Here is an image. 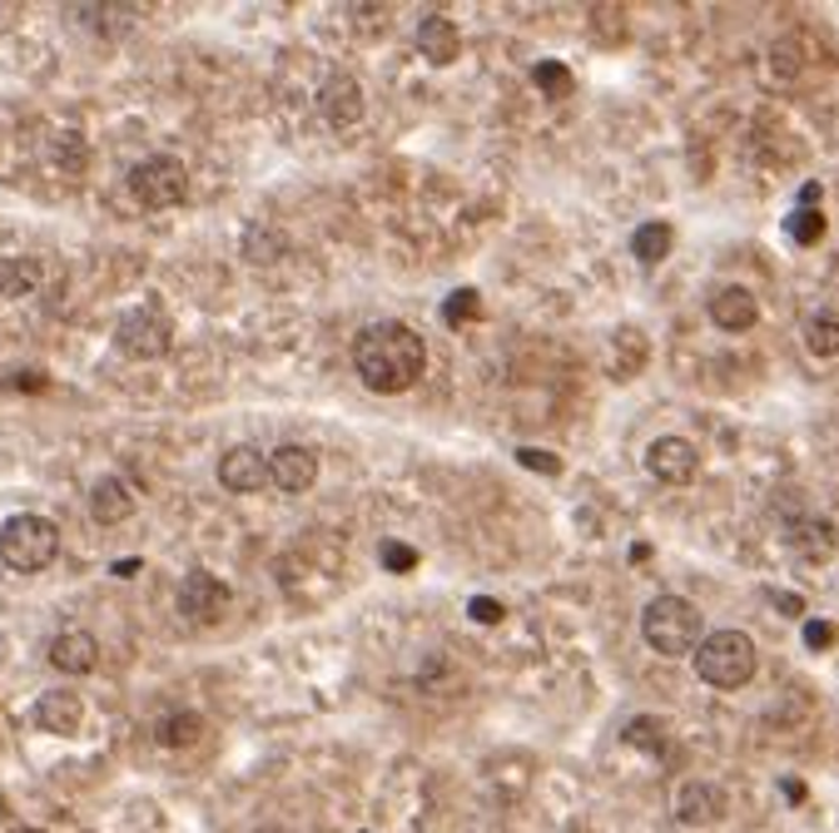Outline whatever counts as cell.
Returning <instances> with one entry per match:
<instances>
[{
	"label": "cell",
	"instance_id": "1",
	"mask_svg": "<svg viewBox=\"0 0 839 833\" xmlns=\"http://www.w3.org/2000/svg\"><path fill=\"white\" fill-rule=\"evenodd\" d=\"M353 368L368 392H408L428 368V343L408 323H373L358 333Z\"/></svg>",
	"mask_w": 839,
	"mask_h": 833
},
{
	"label": "cell",
	"instance_id": "2",
	"mask_svg": "<svg viewBox=\"0 0 839 833\" xmlns=\"http://www.w3.org/2000/svg\"><path fill=\"white\" fill-rule=\"evenodd\" d=\"M696 680L710 690H740L756 680V640L746 630H710L696 645Z\"/></svg>",
	"mask_w": 839,
	"mask_h": 833
},
{
	"label": "cell",
	"instance_id": "3",
	"mask_svg": "<svg viewBox=\"0 0 839 833\" xmlns=\"http://www.w3.org/2000/svg\"><path fill=\"white\" fill-rule=\"evenodd\" d=\"M641 640L666 660L696 655L700 645V611L681 595H656L641 611Z\"/></svg>",
	"mask_w": 839,
	"mask_h": 833
},
{
	"label": "cell",
	"instance_id": "4",
	"mask_svg": "<svg viewBox=\"0 0 839 833\" xmlns=\"http://www.w3.org/2000/svg\"><path fill=\"white\" fill-rule=\"evenodd\" d=\"M60 555V531L50 516H10L6 526H0V561H6V571L16 575H36L46 571L50 561Z\"/></svg>",
	"mask_w": 839,
	"mask_h": 833
},
{
	"label": "cell",
	"instance_id": "5",
	"mask_svg": "<svg viewBox=\"0 0 839 833\" xmlns=\"http://www.w3.org/2000/svg\"><path fill=\"white\" fill-rule=\"evenodd\" d=\"M130 194L144 209H174L189 194V169L174 154H150L130 169Z\"/></svg>",
	"mask_w": 839,
	"mask_h": 833
},
{
	"label": "cell",
	"instance_id": "6",
	"mask_svg": "<svg viewBox=\"0 0 839 833\" xmlns=\"http://www.w3.org/2000/svg\"><path fill=\"white\" fill-rule=\"evenodd\" d=\"M169 343H174V328L159 308H130V313L114 323V348L134 362H150V358H164Z\"/></svg>",
	"mask_w": 839,
	"mask_h": 833
},
{
	"label": "cell",
	"instance_id": "7",
	"mask_svg": "<svg viewBox=\"0 0 839 833\" xmlns=\"http://www.w3.org/2000/svg\"><path fill=\"white\" fill-rule=\"evenodd\" d=\"M179 615L194 625H219L229 615V585L209 571H189L179 581Z\"/></svg>",
	"mask_w": 839,
	"mask_h": 833
},
{
	"label": "cell",
	"instance_id": "8",
	"mask_svg": "<svg viewBox=\"0 0 839 833\" xmlns=\"http://www.w3.org/2000/svg\"><path fill=\"white\" fill-rule=\"evenodd\" d=\"M646 472L666 486H686L690 476L700 472L696 442H686V436H656V442L646 446Z\"/></svg>",
	"mask_w": 839,
	"mask_h": 833
},
{
	"label": "cell",
	"instance_id": "9",
	"mask_svg": "<svg viewBox=\"0 0 839 833\" xmlns=\"http://www.w3.org/2000/svg\"><path fill=\"white\" fill-rule=\"evenodd\" d=\"M318 114H323L328 124H338V130L363 120V90H358V80L348 70L323 74V84H318Z\"/></svg>",
	"mask_w": 839,
	"mask_h": 833
},
{
	"label": "cell",
	"instance_id": "10",
	"mask_svg": "<svg viewBox=\"0 0 839 833\" xmlns=\"http://www.w3.org/2000/svg\"><path fill=\"white\" fill-rule=\"evenodd\" d=\"M676 819L686 829H710L726 819V789L710 784V779H686L676 789Z\"/></svg>",
	"mask_w": 839,
	"mask_h": 833
},
{
	"label": "cell",
	"instance_id": "11",
	"mask_svg": "<svg viewBox=\"0 0 839 833\" xmlns=\"http://www.w3.org/2000/svg\"><path fill=\"white\" fill-rule=\"evenodd\" d=\"M269 482L283 491H308L318 482V452L313 446H279L269 456Z\"/></svg>",
	"mask_w": 839,
	"mask_h": 833
},
{
	"label": "cell",
	"instance_id": "12",
	"mask_svg": "<svg viewBox=\"0 0 839 833\" xmlns=\"http://www.w3.org/2000/svg\"><path fill=\"white\" fill-rule=\"evenodd\" d=\"M219 482H224L229 491H259L263 482H269V462H263L259 446H229L224 456H219Z\"/></svg>",
	"mask_w": 839,
	"mask_h": 833
},
{
	"label": "cell",
	"instance_id": "13",
	"mask_svg": "<svg viewBox=\"0 0 839 833\" xmlns=\"http://www.w3.org/2000/svg\"><path fill=\"white\" fill-rule=\"evenodd\" d=\"M94 660H100V645H94L90 630H60V635L50 640V665H56L60 675H90Z\"/></svg>",
	"mask_w": 839,
	"mask_h": 833
},
{
	"label": "cell",
	"instance_id": "14",
	"mask_svg": "<svg viewBox=\"0 0 839 833\" xmlns=\"http://www.w3.org/2000/svg\"><path fill=\"white\" fill-rule=\"evenodd\" d=\"M710 323L726 328V333H746V328L760 323V303L750 288H720L710 298Z\"/></svg>",
	"mask_w": 839,
	"mask_h": 833
},
{
	"label": "cell",
	"instance_id": "15",
	"mask_svg": "<svg viewBox=\"0 0 839 833\" xmlns=\"http://www.w3.org/2000/svg\"><path fill=\"white\" fill-rule=\"evenodd\" d=\"M785 546L800 555V561H830L835 546H839V536H835L830 521L805 516V521H790V526H785Z\"/></svg>",
	"mask_w": 839,
	"mask_h": 833
},
{
	"label": "cell",
	"instance_id": "16",
	"mask_svg": "<svg viewBox=\"0 0 839 833\" xmlns=\"http://www.w3.org/2000/svg\"><path fill=\"white\" fill-rule=\"evenodd\" d=\"M90 516L100 521V526H124V521L134 516L130 486H124L120 476H100V482L90 486Z\"/></svg>",
	"mask_w": 839,
	"mask_h": 833
},
{
	"label": "cell",
	"instance_id": "17",
	"mask_svg": "<svg viewBox=\"0 0 839 833\" xmlns=\"http://www.w3.org/2000/svg\"><path fill=\"white\" fill-rule=\"evenodd\" d=\"M458 46H462V30L452 26L448 16H422V26H418L422 60H432V66H452V60H458Z\"/></svg>",
	"mask_w": 839,
	"mask_h": 833
},
{
	"label": "cell",
	"instance_id": "18",
	"mask_svg": "<svg viewBox=\"0 0 839 833\" xmlns=\"http://www.w3.org/2000/svg\"><path fill=\"white\" fill-rule=\"evenodd\" d=\"M36 720H40V730H50V734H76L84 720V704H80V694H70V690H46L36 704Z\"/></svg>",
	"mask_w": 839,
	"mask_h": 833
},
{
	"label": "cell",
	"instance_id": "19",
	"mask_svg": "<svg viewBox=\"0 0 839 833\" xmlns=\"http://www.w3.org/2000/svg\"><path fill=\"white\" fill-rule=\"evenodd\" d=\"M40 283H46L40 259H30V253H10V259H0V298H30Z\"/></svg>",
	"mask_w": 839,
	"mask_h": 833
},
{
	"label": "cell",
	"instance_id": "20",
	"mask_svg": "<svg viewBox=\"0 0 839 833\" xmlns=\"http://www.w3.org/2000/svg\"><path fill=\"white\" fill-rule=\"evenodd\" d=\"M671 243H676V229L671 223H641V229L631 233V253L641 263H661L666 253H671Z\"/></svg>",
	"mask_w": 839,
	"mask_h": 833
},
{
	"label": "cell",
	"instance_id": "21",
	"mask_svg": "<svg viewBox=\"0 0 839 833\" xmlns=\"http://www.w3.org/2000/svg\"><path fill=\"white\" fill-rule=\"evenodd\" d=\"M199 734H204V724H199L194 710H174L159 720V744H164V750H189Z\"/></svg>",
	"mask_w": 839,
	"mask_h": 833
},
{
	"label": "cell",
	"instance_id": "22",
	"mask_svg": "<svg viewBox=\"0 0 839 833\" xmlns=\"http://www.w3.org/2000/svg\"><path fill=\"white\" fill-rule=\"evenodd\" d=\"M805 348H810L815 358H835L839 352V313H810V323H805Z\"/></svg>",
	"mask_w": 839,
	"mask_h": 833
},
{
	"label": "cell",
	"instance_id": "23",
	"mask_svg": "<svg viewBox=\"0 0 839 833\" xmlns=\"http://www.w3.org/2000/svg\"><path fill=\"white\" fill-rule=\"evenodd\" d=\"M621 744H631V750H646V754H661V750H666V724L656 720V714H636V720L621 730Z\"/></svg>",
	"mask_w": 839,
	"mask_h": 833
},
{
	"label": "cell",
	"instance_id": "24",
	"mask_svg": "<svg viewBox=\"0 0 839 833\" xmlns=\"http://www.w3.org/2000/svg\"><path fill=\"white\" fill-rule=\"evenodd\" d=\"M482 318V298H477V288H458V293L442 298V323L462 328V323H477Z\"/></svg>",
	"mask_w": 839,
	"mask_h": 833
},
{
	"label": "cell",
	"instance_id": "25",
	"mask_svg": "<svg viewBox=\"0 0 839 833\" xmlns=\"http://www.w3.org/2000/svg\"><path fill=\"white\" fill-rule=\"evenodd\" d=\"M50 159H56V169L60 174H84V139L76 130H66V134H56V144H50Z\"/></svg>",
	"mask_w": 839,
	"mask_h": 833
},
{
	"label": "cell",
	"instance_id": "26",
	"mask_svg": "<svg viewBox=\"0 0 839 833\" xmlns=\"http://www.w3.org/2000/svg\"><path fill=\"white\" fill-rule=\"evenodd\" d=\"M785 233H790L800 249H810V243L825 239V213L820 209H795L790 219H785Z\"/></svg>",
	"mask_w": 839,
	"mask_h": 833
},
{
	"label": "cell",
	"instance_id": "27",
	"mask_svg": "<svg viewBox=\"0 0 839 833\" xmlns=\"http://www.w3.org/2000/svg\"><path fill=\"white\" fill-rule=\"evenodd\" d=\"M532 80H537V90H541V94H551V100H567L571 84H577V80H571V70L561 66V60H541V66L532 70Z\"/></svg>",
	"mask_w": 839,
	"mask_h": 833
},
{
	"label": "cell",
	"instance_id": "28",
	"mask_svg": "<svg viewBox=\"0 0 839 833\" xmlns=\"http://www.w3.org/2000/svg\"><path fill=\"white\" fill-rule=\"evenodd\" d=\"M378 561L382 565H388V571H412V565H418V551H412V546H402V541H382V546H378Z\"/></svg>",
	"mask_w": 839,
	"mask_h": 833
},
{
	"label": "cell",
	"instance_id": "29",
	"mask_svg": "<svg viewBox=\"0 0 839 833\" xmlns=\"http://www.w3.org/2000/svg\"><path fill=\"white\" fill-rule=\"evenodd\" d=\"M517 462H522L527 472H547V476H557V472H561V456L537 452V446H522V452H517Z\"/></svg>",
	"mask_w": 839,
	"mask_h": 833
},
{
	"label": "cell",
	"instance_id": "30",
	"mask_svg": "<svg viewBox=\"0 0 839 833\" xmlns=\"http://www.w3.org/2000/svg\"><path fill=\"white\" fill-rule=\"evenodd\" d=\"M467 615H472L477 625H497V621H502V601H492V595H477V601H467Z\"/></svg>",
	"mask_w": 839,
	"mask_h": 833
},
{
	"label": "cell",
	"instance_id": "31",
	"mask_svg": "<svg viewBox=\"0 0 839 833\" xmlns=\"http://www.w3.org/2000/svg\"><path fill=\"white\" fill-rule=\"evenodd\" d=\"M835 635H839L835 621H810V625H805V645H810V650H830Z\"/></svg>",
	"mask_w": 839,
	"mask_h": 833
},
{
	"label": "cell",
	"instance_id": "32",
	"mask_svg": "<svg viewBox=\"0 0 839 833\" xmlns=\"http://www.w3.org/2000/svg\"><path fill=\"white\" fill-rule=\"evenodd\" d=\"M775 605H780V611H785V615H800V611H805V601H800V595H795V591L775 595Z\"/></svg>",
	"mask_w": 839,
	"mask_h": 833
},
{
	"label": "cell",
	"instance_id": "33",
	"mask_svg": "<svg viewBox=\"0 0 839 833\" xmlns=\"http://www.w3.org/2000/svg\"><path fill=\"white\" fill-rule=\"evenodd\" d=\"M140 571V555H124V561H114V575H134Z\"/></svg>",
	"mask_w": 839,
	"mask_h": 833
},
{
	"label": "cell",
	"instance_id": "34",
	"mask_svg": "<svg viewBox=\"0 0 839 833\" xmlns=\"http://www.w3.org/2000/svg\"><path fill=\"white\" fill-rule=\"evenodd\" d=\"M785 794H790V804H800V799H805V784H800V779H785Z\"/></svg>",
	"mask_w": 839,
	"mask_h": 833
}]
</instances>
